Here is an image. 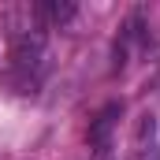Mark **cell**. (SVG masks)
<instances>
[{
  "instance_id": "6da1fadb",
  "label": "cell",
  "mask_w": 160,
  "mask_h": 160,
  "mask_svg": "<svg viewBox=\"0 0 160 160\" xmlns=\"http://www.w3.org/2000/svg\"><path fill=\"white\" fill-rule=\"evenodd\" d=\"M119 116H123V104H119V101H112V104H104V108L97 112V119L89 123V145H93V149H104V145H108V138H112Z\"/></svg>"
},
{
  "instance_id": "7a4b0ae2",
  "label": "cell",
  "mask_w": 160,
  "mask_h": 160,
  "mask_svg": "<svg viewBox=\"0 0 160 160\" xmlns=\"http://www.w3.org/2000/svg\"><path fill=\"white\" fill-rule=\"evenodd\" d=\"M138 160H160V142H157V119L153 116H142L138 123Z\"/></svg>"
},
{
  "instance_id": "3957f363",
  "label": "cell",
  "mask_w": 160,
  "mask_h": 160,
  "mask_svg": "<svg viewBox=\"0 0 160 160\" xmlns=\"http://www.w3.org/2000/svg\"><path fill=\"white\" fill-rule=\"evenodd\" d=\"M38 8H41V19L52 22V26H63V22H71L78 15V8L71 0H48V4H38Z\"/></svg>"
}]
</instances>
